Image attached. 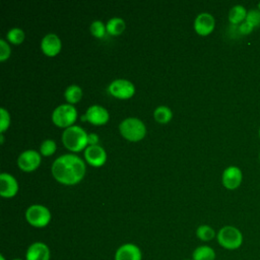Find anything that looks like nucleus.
<instances>
[{
    "label": "nucleus",
    "instance_id": "obj_28",
    "mask_svg": "<svg viewBox=\"0 0 260 260\" xmlns=\"http://www.w3.org/2000/svg\"><path fill=\"white\" fill-rule=\"evenodd\" d=\"M10 55V47L5 40H0V60L4 61Z\"/></svg>",
    "mask_w": 260,
    "mask_h": 260
},
{
    "label": "nucleus",
    "instance_id": "obj_7",
    "mask_svg": "<svg viewBox=\"0 0 260 260\" xmlns=\"http://www.w3.org/2000/svg\"><path fill=\"white\" fill-rule=\"evenodd\" d=\"M109 92L118 99H128L133 95L135 88L131 81L123 78L113 80L108 86Z\"/></svg>",
    "mask_w": 260,
    "mask_h": 260
},
{
    "label": "nucleus",
    "instance_id": "obj_33",
    "mask_svg": "<svg viewBox=\"0 0 260 260\" xmlns=\"http://www.w3.org/2000/svg\"><path fill=\"white\" fill-rule=\"evenodd\" d=\"M12 260H23V259H20V258H14V259H12Z\"/></svg>",
    "mask_w": 260,
    "mask_h": 260
},
{
    "label": "nucleus",
    "instance_id": "obj_11",
    "mask_svg": "<svg viewBox=\"0 0 260 260\" xmlns=\"http://www.w3.org/2000/svg\"><path fill=\"white\" fill-rule=\"evenodd\" d=\"M243 180V174L240 168L236 166L228 167L222 173V184L226 189H237Z\"/></svg>",
    "mask_w": 260,
    "mask_h": 260
},
{
    "label": "nucleus",
    "instance_id": "obj_32",
    "mask_svg": "<svg viewBox=\"0 0 260 260\" xmlns=\"http://www.w3.org/2000/svg\"><path fill=\"white\" fill-rule=\"evenodd\" d=\"M257 9L260 11V2L258 3V5H257Z\"/></svg>",
    "mask_w": 260,
    "mask_h": 260
},
{
    "label": "nucleus",
    "instance_id": "obj_16",
    "mask_svg": "<svg viewBox=\"0 0 260 260\" xmlns=\"http://www.w3.org/2000/svg\"><path fill=\"white\" fill-rule=\"evenodd\" d=\"M41 48L46 55L55 56L61 49V41L57 35L53 32L47 34L41 42Z\"/></svg>",
    "mask_w": 260,
    "mask_h": 260
},
{
    "label": "nucleus",
    "instance_id": "obj_17",
    "mask_svg": "<svg viewBox=\"0 0 260 260\" xmlns=\"http://www.w3.org/2000/svg\"><path fill=\"white\" fill-rule=\"evenodd\" d=\"M215 251L207 245H201L192 252V260H215Z\"/></svg>",
    "mask_w": 260,
    "mask_h": 260
},
{
    "label": "nucleus",
    "instance_id": "obj_19",
    "mask_svg": "<svg viewBox=\"0 0 260 260\" xmlns=\"http://www.w3.org/2000/svg\"><path fill=\"white\" fill-rule=\"evenodd\" d=\"M106 28L110 35H120L125 28V21L120 17H112L108 20Z\"/></svg>",
    "mask_w": 260,
    "mask_h": 260
},
{
    "label": "nucleus",
    "instance_id": "obj_23",
    "mask_svg": "<svg viewBox=\"0 0 260 260\" xmlns=\"http://www.w3.org/2000/svg\"><path fill=\"white\" fill-rule=\"evenodd\" d=\"M6 38L13 44H20L24 39V31L19 27H12L8 30Z\"/></svg>",
    "mask_w": 260,
    "mask_h": 260
},
{
    "label": "nucleus",
    "instance_id": "obj_6",
    "mask_svg": "<svg viewBox=\"0 0 260 260\" xmlns=\"http://www.w3.org/2000/svg\"><path fill=\"white\" fill-rule=\"evenodd\" d=\"M77 111L70 104L58 106L52 113L53 122L60 127H69L76 120Z\"/></svg>",
    "mask_w": 260,
    "mask_h": 260
},
{
    "label": "nucleus",
    "instance_id": "obj_12",
    "mask_svg": "<svg viewBox=\"0 0 260 260\" xmlns=\"http://www.w3.org/2000/svg\"><path fill=\"white\" fill-rule=\"evenodd\" d=\"M215 25L214 17L208 12L199 13L194 20V28L201 36L209 35Z\"/></svg>",
    "mask_w": 260,
    "mask_h": 260
},
{
    "label": "nucleus",
    "instance_id": "obj_36",
    "mask_svg": "<svg viewBox=\"0 0 260 260\" xmlns=\"http://www.w3.org/2000/svg\"><path fill=\"white\" fill-rule=\"evenodd\" d=\"M259 160H260V152H259Z\"/></svg>",
    "mask_w": 260,
    "mask_h": 260
},
{
    "label": "nucleus",
    "instance_id": "obj_24",
    "mask_svg": "<svg viewBox=\"0 0 260 260\" xmlns=\"http://www.w3.org/2000/svg\"><path fill=\"white\" fill-rule=\"evenodd\" d=\"M40 150L41 153L43 155H51L55 152L56 150V143L53 139H46L42 142L41 146H40Z\"/></svg>",
    "mask_w": 260,
    "mask_h": 260
},
{
    "label": "nucleus",
    "instance_id": "obj_2",
    "mask_svg": "<svg viewBox=\"0 0 260 260\" xmlns=\"http://www.w3.org/2000/svg\"><path fill=\"white\" fill-rule=\"evenodd\" d=\"M216 240L219 246L225 250H238L244 242L242 232L233 225L222 226L216 234Z\"/></svg>",
    "mask_w": 260,
    "mask_h": 260
},
{
    "label": "nucleus",
    "instance_id": "obj_34",
    "mask_svg": "<svg viewBox=\"0 0 260 260\" xmlns=\"http://www.w3.org/2000/svg\"><path fill=\"white\" fill-rule=\"evenodd\" d=\"M259 137H260V128H259Z\"/></svg>",
    "mask_w": 260,
    "mask_h": 260
},
{
    "label": "nucleus",
    "instance_id": "obj_4",
    "mask_svg": "<svg viewBox=\"0 0 260 260\" xmlns=\"http://www.w3.org/2000/svg\"><path fill=\"white\" fill-rule=\"evenodd\" d=\"M119 130L126 139L131 141L142 139L146 133L144 123L140 119L134 117L124 119L119 125Z\"/></svg>",
    "mask_w": 260,
    "mask_h": 260
},
{
    "label": "nucleus",
    "instance_id": "obj_1",
    "mask_svg": "<svg viewBox=\"0 0 260 260\" xmlns=\"http://www.w3.org/2000/svg\"><path fill=\"white\" fill-rule=\"evenodd\" d=\"M85 173L83 160L72 153H65L58 156L52 165L54 178L63 184L71 185L79 182Z\"/></svg>",
    "mask_w": 260,
    "mask_h": 260
},
{
    "label": "nucleus",
    "instance_id": "obj_29",
    "mask_svg": "<svg viewBox=\"0 0 260 260\" xmlns=\"http://www.w3.org/2000/svg\"><path fill=\"white\" fill-rule=\"evenodd\" d=\"M255 27L251 24V23H249L248 21H244V22H242L241 24H240V26H239V31L242 34V35H250L252 31H253V29H254Z\"/></svg>",
    "mask_w": 260,
    "mask_h": 260
},
{
    "label": "nucleus",
    "instance_id": "obj_22",
    "mask_svg": "<svg viewBox=\"0 0 260 260\" xmlns=\"http://www.w3.org/2000/svg\"><path fill=\"white\" fill-rule=\"evenodd\" d=\"M154 119L159 123H167L171 120L173 114L170 108L166 106H158L153 112Z\"/></svg>",
    "mask_w": 260,
    "mask_h": 260
},
{
    "label": "nucleus",
    "instance_id": "obj_10",
    "mask_svg": "<svg viewBox=\"0 0 260 260\" xmlns=\"http://www.w3.org/2000/svg\"><path fill=\"white\" fill-rule=\"evenodd\" d=\"M50 248L43 242H35L30 244L25 252V260H50Z\"/></svg>",
    "mask_w": 260,
    "mask_h": 260
},
{
    "label": "nucleus",
    "instance_id": "obj_15",
    "mask_svg": "<svg viewBox=\"0 0 260 260\" xmlns=\"http://www.w3.org/2000/svg\"><path fill=\"white\" fill-rule=\"evenodd\" d=\"M85 118L92 124L102 125L105 124L109 120V113L108 111L99 105L90 106L85 112Z\"/></svg>",
    "mask_w": 260,
    "mask_h": 260
},
{
    "label": "nucleus",
    "instance_id": "obj_20",
    "mask_svg": "<svg viewBox=\"0 0 260 260\" xmlns=\"http://www.w3.org/2000/svg\"><path fill=\"white\" fill-rule=\"evenodd\" d=\"M196 236L202 242H209L216 237V234L210 225L201 224L196 230Z\"/></svg>",
    "mask_w": 260,
    "mask_h": 260
},
{
    "label": "nucleus",
    "instance_id": "obj_27",
    "mask_svg": "<svg viewBox=\"0 0 260 260\" xmlns=\"http://www.w3.org/2000/svg\"><path fill=\"white\" fill-rule=\"evenodd\" d=\"M9 122H10V118H9L8 112L4 108H1L0 109V127H1L0 131H1V133H3L6 130V128L9 125Z\"/></svg>",
    "mask_w": 260,
    "mask_h": 260
},
{
    "label": "nucleus",
    "instance_id": "obj_26",
    "mask_svg": "<svg viewBox=\"0 0 260 260\" xmlns=\"http://www.w3.org/2000/svg\"><path fill=\"white\" fill-rule=\"evenodd\" d=\"M246 21L251 23L254 27L260 26V11L258 9H250L247 13Z\"/></svg>",
    "mask_w": 260,
    "mask_h": 260
},
{
    "label": "nucleus",
    "instance_id": "obj_31",
    "mask_svg": "<svg viewBox=\"0 0 260 260\" xmlns=\"http://www.w3.org/2000/svg\"><path fill=\"white\" fill-rule=\"evenodd\" d=\"M0 260H5V258H4L3 255H0Z\"/></svg>",
    "mask_w": 260,
    "mask_h": 260
},
{
    "label": "nucleus",
    "instance_id": "obj_21",
    "mask_svg": "<svg viewBox=\"0 0 260 260\" xmlns=\"http://www.w3.org/2000/svg\"><path fill=\"white\" fill-rule=\"evenodd\" d=\"M64 96L69 103H76L78 102L81 96H82V89L80 86L76 84H71L69 85L65 91H64Z\"/></svg>",
    "mask_w": 260,
    "mask_h": 260
},
{
    "label": "nucleus",
    "instance_id": "obj_14",
    "mask_svg": "<svg viewBox=\"0 0 260 260\" xmlns=\"http://www.w3.org/2000/svg\"><path fill=\"white\" fill-rule=\"evenodd\" d=\"M18 190V184L13 176L7 173L0 174V194L2 197H13Z\"/></svg>",
    "mask_w": 260,
    "mask_h": 260
},
{
    "label": "nucleus",
    "instance_id": "obj_18",
    "mask_svg": "<svg viewBox=\"0 0 260 260\" xmlns=\"http://www.w3.org/2000/svg\"><path fill=\"white\" fill-rule=\"evenodd\" d=\"M248 11L243 5H235L229 12V21L232 24H241L246 20Z\"/></svg>",
    "mask_w": 260,
    "mask_h": 260
},
{
    "label": "nucleus",
    "instance_id": "obj_13",
    "mask_svg": "<svg viewBox=\"0 0 260 260\" xmlns=\"http://www.w3.org/2000/svg\"><path fill=\"white\" fill-rule=\"evenodd\" d=\"M84 156L87 162L93 167L103 166L107 158L105 149L98 144L88 145L84 150Z\"/></svg>",
    "mask_w": 260,
    "mask_h": 260
},
{
    "label": "nucleus",
    "instance_id": "obj_8",
    "mask_svg": "<svg viewBox=\"0 0 260 260\" xmlns=\"http://www.w3.org/2000/svg\"><path fill=\"white\" fill-rule=\"evenodd\" d=\"M40 162H41L40 153L32 149H27L21 152L17 158V164L19 168L25 172L34 171L39 167Z\"/></svg>",
    "mask_w": 260,
    "mask_h": 260
},
{
    "label": "nucleus",
    "instance_id": "obj_35",
    "mask_svg": "<svg viewBox=\"0 0 260 260\" xmlns=\"http://www.w3.org/2000/svg\"><path fill=\"white\" fill-rule=\"evenodd\" d=\"M184 260H192V259H184Z\"/></svg>",
    "mask_w": 260,
    "mask_h": 260
},
{
    "label": "nucleus",
    "instance_id": "obj_30",
    "mask_svg": "<svg viewBox=\"0 0 260 260\" xmlns=\"http://www.w3.org/2000/svg\"><path fill=\"white\" fill-rule=\"evenodd\" d=\"M98 140H99V137H98V135H96V134H94V133H90V134H88V137H87V142L89 143V145H93V144H96Z\"/></svg>",
    "mask_w": 260,
    "mask_h": 260
},
{
    "label": "nucleus",
    "instance_id": "obj_3",
    "mask_svg": "<svg viewBox=\"0 0 260 260\" xmlns=\"http://www.w3.org/2000/svg\"><path fill=\"white\" fill-rule=\"evenodd\" d=\"M88 135L86 132L77 125L67 127L62 133L63 144L72 151H79L86 146Z\"/></svg>",
    "mask_w": 260,
    "mask_h": 260
},
{
    "label": "nucleus",
    "instance_id": "obj_5",
    "mask_svg": "<svg viewBox=\"0 0 260 260\" xmlns=\"http://www.w3.org/2000/svg\"><path fill=\"white\" fill-rule=\"evenodd\" d=\"M27 222L35 228H44L51 220L50 210L41 204H32L25 211Z\"/></svg>",
    "mask_w": 260,
    "mask_h": 260
},
{
    "label": "nucleus",
    "instance_id": "obj_25",
    "mask_svg": "<svg viewBox=\"0 0 260 260\" xmlns=\"http://www.w3.org/2000/svg\"><path fill=\"white\" fill-rule=\"evenodd\" d=\"M89 29H90V32H91L94 37H96V38H102V37L105 36V32H106V29H107V28H106L105 24L103 23V21H101V20H94V21L91 22Z\"/></svg>",
    "mask_w": 260,
    "mask_h": 260
},
{
    "label": "nucleus",
    "instance_id": "obj_9",
    "mask_svg": "<svg viewBox=\"0 0 260 260\" xmlns=\"http://www.w3.org/2000/svg\"><path fill=\"white\" fill-rule=\"evenodd\" d=\"M115 260H142L140 248L132 243L121 245L115 252Z\"/></svg>",
    "mask_w": 260,
    "mask_h": 260
}]
</instances>
